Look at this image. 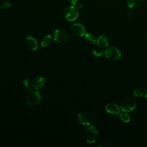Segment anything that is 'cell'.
I'll use <instances>...</instances> for the list:
<instances>
[{
  "label": "cell",
  "mask_w": 147,
  "mask_h": 147,
  "mask_svg": "<svg viewBox=\"0 0 147 147\" xmlns=\"http://www.w3.org/2000/svg\"><path fill=\"white\" fill-rule=\"evenodd\" d=\"M92 53L95 56L99 57H101L103 55V54L105 53V51H103V49L101 48H98V49H95L93 50Z\"/></svg>",
  "instance_id": "obj_19"
},
{
  "label": "cell",
  "mask_w": 147,
  "mask_h": 147,
  "mask_svg": "<svg viewBox=\"0 0 147 147\" xmlns=\"http://www.w3.org/2000/svg\"><path fill=\"white\" fill-rule=\"evenodd\" d=\"M69 2L72 5H75L76 4L78 3V2H79V0H68Z\"/></svg>",
  "instance_id": "obj_23"
},
{
  "label": "cell",
  "mask_w": 147,
  "mask_h": 147,
  "mask_svg": "<svg viewBox=\"0 0 147 147\" xmlns=\"http://www.w3.org/2000/svg\"><path fill=\"white\" fill-rule=\"evenodd\" d=\"M23 84L25 87L29 91L34 90L33 87L32 82H31V81L28 78H25L23 80Z\"/></svg>",
  "instance_id": "obj_16"
},
{
  "label": "cell",
  "mask_w": 147,
  "mask_h": 147,
  "mask_svg": "<svg viewBox=\"0 0 147 147\" xmlns=\"http://www.w3.org/2000/svg\"><path fill=\"white\" fill-rule=\"evenodd\" d=\"M84 136L86 141L89 144L94 143L98 139V131L93 126L86 129L84 133Z\"/></svg>",
  "instance_id": "obj_2"
},
{
  "label": "cell",
  "mask_w": 147,
  "mask_h": 147,
  "mask_svg": "<svg viewBox=\"0 0 147 147\" xmlns=\"http://www.w3.org/2000/svg\"><path fill=\"white\" fill-rule=\"evenodd\" d=\"M105 57L110 60L115 61L119 59L122 56L119 49L115 47H110L105 51Z\"/></svg>",
  "instance_id": "obj_3"
},
{
  "label": "cell",
  "mask_w": 147,
  "mask_h": 147,
  "mask_svg": "<svg viewBox=\"0 0 147 147\" xmlns=\"http://www.w3.org/2000/svg\"><path fill=\"white\" fill-rule=\"evenodd\" d=\"M79 16L78 9L74 6L68 7L64 11V18L69 22L76 20Z\"/></svg>",
  "instance_id": "obj_5"
},
{
  "label": "cell",
  "mask_w": 147,
  "mask_h": 147,
  "mask_svg": "<svg viewBox=\"0 0 147 147\" xmlns=\"http://www.w3.org/2000/svg\"><path fill=\"white\" fill-rule=\"evenodd\" d=\"M119 117L121 119L122 121H123V122H125V123L129 122L130 121V117L129 115V114H127L126 113H121L119 115Z\"/></svg>",
  "instance_id": "obj_18"
},
{
  "label": "cell",
  "mask_w": 147,
  "mask_h": 147,
  "mask_svg": "<svg viewBox=\"0 0 147 147\" xmlns=\"http://www.w3.org/2000/svg\"><path fill=\"white\" fill-rule=\"evenodd\" d=\"M68 34L64 29H57L55 30L53 34L54 40L59 43H64L68 39Z\"/></svg>",
  "instance_id": "obj_6"
},
{
  "label": "cell",
  "mask_w": 147,
  "mask_h": 147,
  "mask_svg": "<svg viewBox=\"0 0 147 147\" xmlns=\"http://www.w3.org/2000/svg\"><path fill=\"white\" fill-rule=\"evenodd\" d=\"M26 44L29 48L32 51H36L38 48V44L36 40L32 36H28L26 39Z\"/></svg>",
  "instance_id": "obj_12"
},
{
  "label": "cell",
  "mask_w": 147,
  "mask_h": 147,
  "mask_svg": "<svg viewBox=\"0 0 147 147\" xmlns=\"http://www.w3.org/2000/svg\"><path fill=\"white\" fill-rule=\"evenodd\" d=\"M77 119L79 123L82 125L89 126L92 123V118L91 115L86 112H82L78 114Z\"/></svg>",
  "instance_id": "obj_8"
},
{
  "label": "cell",
  "mask_w": 147,
  "mask_h": 147,
  "mask_svg": "<svg viewBox=\"0 0 147 147\" xmlns=\"http://www.w3.org/2000/svg\"><path fill=\"white\" fill-rule=\"evenodd\" d=\"M96 43L98 47L102 49L106 48L109 45L108 38L104 35H101L96 40Z\"/></svg>",
  "instance_id": "obj_11"
},
{
  "label": "cell",
  "mask_w": 147,
  "mask_h": 147,
  "mask_svg": "<svg viewBox=\"0 0 147 147\" xmlns=\"http://www.w3.org/2000/svg\"><path fill=\"white\" fill-rule=\"evenodd\" d=\"M52 38L50 35L44 36L41 41V45L42 47H47L52 43Z\"/></svg>",
  "instance_id": "obj_14"
},
{
  "label": "cell",
  "mask_w": 147,
  "mask_h": 147,
  "mask_svg": "<svg viewBox=\"0 0 147 147\" xmlns=\"http://www.w3.org/2000/svg\"><path fill=\"white\" fill-rule=\"evenodd\" d=\"M143 0H126L127 6L130 9H136L142 4Z\"/></svg>",
  "instance_id": "obj_13"
},
{
  "label": "cell",
  "mask_w": 147,
  "mask_h": 147,
  "mask_svg": "<svg viewBox=\"0 0 147 147\" xmlns=\"http://www.w3.org/2000/svg\"><path fill=\"white\" fill-rule=\"evenodd\" d=\"M144 96L146 98H147V89H146L145 91V93H144Z\"/></svg>",
  "instance_id": "obj_24"
},
{
  "label": "cell",
  "mask_w": 147,
  "mask_h": 147,
  "mask_svg": "<svg viewBox=\"0 0 147 147\" xmlns=\"http://www.w3.org/2000/svg\"><path fill=\"white\" fill-rule=\"evenodd\" d=\"M84 37L86 40L90 44H94L96 42V40L94 35L90 33H86L84 34Z\"/></svg>",
  "instance_id": "obj_15"
},
{
  "label": "cell",
  "mask_w": 147,
  "mask_h": 147,
  "mask_svg": "<svg viewBox=\"0 0 147 147\" xmlns=\"http://www.w3.org/2000/svg\"><path fill=\"white\" fill-rule=\"evenodd\" d=\"M12 6V4L9 3V2H4L2 3V4L1 5V7L2 9H6L7 7H10Z\"/></svg>",
  "instance_id": "obj_22"
},
{
  "label": "cell",
  "mask_w": 147,
  "mask_h": 147,
  "mask_svg": "<svg viewBox=\"0 0 147 147\" xmlns=\"http://www.w3.org/2000/svg\"><path fill=\"white\" fill-rule=\"evenodd\" d=\"M71 32L75 37H80L84 36L86 29L83 25L79 23L74 24L71 27Z\"/></svg>",
  "instance_id": "obj_7"
},
{
  "label": "cell",
  "mask_w": 147,
  "mask_h": 147,
  "mask_svg": "<svg viewBox=\"0 0 147 147\" xmlns=\"http://www.w3.org/2000/svg\"><path fill=\"white\" fill-rule=\"evenodd\" d=\"M134 95L135 96L138 97V98H141L144 95V92L140 88H136L134 90Z\"/></svg>",
  "instance_id": "obj_20"
},
{
  "label": "cell",
  "mask_w": 147,
  "mask_h": 147,
  "mask_svg": "<svg viewBox=\"0 0 147 147\" xmlns=\"http://www.w3.org/2000/svg\"><path fill=\"white\" fill-rule=\"evenodd\" d=\"M107 112L112 115H117L119 113V108L118 106L114 103H108L105 107Z\"/></svg>",
  "instance_id": "obj_10"
},
{
  "label": "cell",
  "mask_w": 147,
  "mask_h": 147,
  "mask_svg": "<svg viewBox=\"0 0 147 147\" xmlns=\"http://www.w3.org/2000/svg\"><path fill=\"white\" fill-rule=\"evenodd\" d=\"M41 99V96L39 92L36 90H30L28 92L26 96V103L32 107L38 105Z\"/></svg>",
  "instance_id": "obj_1"
},
{
  "label": "cell",
  "mask_w": 147,
  "mask_h": 147,
  "mask_svg": "<svg viewBox=\"0 0 147 147\" xmlns=\"http://www.w3.org/2000/svg\"><path fill=\"white\" fill-rule=\"evenodd\" d=\"M137 103L136 101L130 98L123 99L120 103V108L125 113H129L135 109Z\"/></svg>",
  "instance_id": "obj_4"
},
{
  "label": "cell",
  "mask_w": 147,
  "mask_h": 147,
  "mask_svg": "<svg viewBox=\"0 0 147 147\" xmlns=\"http://www.w3.org/2000/svg\"><path fill=\"white\" fill-rule=\"evenodd\" d=\"M115 145L114 143L109 140H106L101 142L98 145L99 147H111Z\"/></svg>",
  "instance_id": "obj_17"
},
{
  "label": "cell",
  "mask_w": 147,
  "mask_h": 147,
  "mask_svg": "<svg viewBox=\"0 0 147 147\" xmlns=\"http://www.w3.org/2000/svg\"><path fill=\"white\" fill-rule=\"evenodd\" d=\"M45 84V79L43 76H37L32 82L33 87L34 90H37L42 88Z\"/></svg>",
  "instance_id": "obj_9"
},
{
  "label": "cell",
  "mask_w": 147,
  "mask_h": 147,
  "mask_svg": "<svg viewBox=\"0 0 147 147\" xmlns=\"http://www.w3.org/2000/svg\"><path fill=\"white\" fill-rule=\"evenodd\" d=\"M135 16H136L135 13L134 12H133L132 11H128L127 12H126L125 13V17L129 20H133Z\"/></svg>",
  "instance_id": "obj_21"
}]
</instances>
